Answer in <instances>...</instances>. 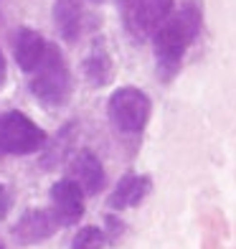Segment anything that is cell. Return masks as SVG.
I'll return each mask as SVG.
<instances>
[{
    "instance_id": "6da1fadb",
    "label": "cell",
    "mask_w": 236,
    "mask_h": 249,
    "mask_svg": "<svg viewBox=\"0 0 236 249\" xmlns=\"http://www.w3.org/2000/svg\"><path fill=\"white\" fill-rule=\"evenodd\" d=\"M203 28V8L198 0H188L181 10H173L152 33V53L163 76H173L183 64V56L193 46Z\"/></svg>"
},
{
    "instance_id": "7a4b0ae2",
    "label": "cell",
    "mask_w": 236,
    "mask_h": 249,
    "mask_svg": "<svg viewBox=\"0 0 236 249\" xmlns=\"http://www.w3.org/2000/svg\"><path fill=\"white\" fill-rule=\"evenodd\" d=\"M28 87H31V94L38 102H43L46 107L69 105V99L74 94V79H71L69 64H66L59 46L46 43V51H43L41 61L31 71Z\"/></svg>"
},
{
    "instance_id": "3957f363",
    "label": "cell",
    "mask_w": 236,
    "mask_h": 249,
    "mask_svg": "<svg viewBox=\"0 0 236 249\" xmlns=\"http://www.w3.org/2000/svg\"><path fill=\"white\" fill-rule=\"evenodd\" d=\"M107 115L122 135H142L152 115V99L140 87H119L107 99Z\"/></svg>"
},
{
    "instance_id": "277c9868",
    "label": "cell",
    "mask_w": 236,
    "mask_h": 249,
    "mask_svg": "<svg viewBox=\"0 0 236 249\" xmlns=\"http://www.w3.org/2000/svg\"><path fill=\"white\" fill-rule=\"evenodd\" d=\"M49 145L43 132L28 115L10 109L0 115V155H33Z\"/></svg>"
},
{
    "instance_id": "5b68a950",
    "label": "cell",
    "mask_w": 236,
    "mask_h": 249,
    "mask_svg": "<svg viewBox=\"0 0 236 249\" xmlns=\"http://www.w3.org/2000/svg\"><path fill=\"white\" fill-rule=\"evenodd\" d=\"M119 13L125 28L137 41H145L173 13V0H119Z\"/></svg>"
},
{
    "instance_id": "8992f818",
    "label": "cell",
    "mask_w": 236,
    "mask_h": 249,
    "mask_svg": "<svg viewBox=\"0 0 236 249\" xmlns=\"http://www.w3.org/2000/svg\"><path fill=\"white\" fill-rule=\"evenodd\" d=\"M59 229H61V224L49 206V209H26L20 213V219L13 224L10 234H13V239L20 247H36L41 242L51 239Z\"/></svg>"
},
{
    "instance_id": "52a82bcc",
    "label": "cell",
    "mask_w": 236,
    "mask_h": 249,
    "mask_svg": "<svg viewBox=\"0 0 236 249\" xmlns=\"http://www.w3.org/2000/svg\"><path fill=\"white\" fill-rule=\"evenodd\" d=\"M49 198H51V211L56 213L61 229L64 226H74L84 219L86 206H84V191L79 188L74 178H61L49 188Z\"/></svg>"
},
{
    "instance_id": "ba28073f",
    "label": "cell",
    "mask_w": 236,
    "mask_h": 249,
    "mask_svg": "<svg viewBox=\"0 0 236 249\" xmlns=\"http://www.w3.org/2000/svg\"><path fill=\"white\" fill-rule=\"evenodd\" d=\"M82 74L89 87H107L115 79V56L109 51V43L104 36H97L86 49V56L82 61Z\"/></svg>"
},
{
    "instance_id": "9c48e42d",
    "label": "cell",
    "mask_w": 236,
    "mask_h": 249,
    "mask_svg": "<svg viewBox=\"0 0 236 249\" xmlns=\"http://www.w3.org/2000/svg\"><path fill=\"white\" fill-rule=\"evenodd\" d=\"M69 178H74L84 196H97L107 186V173L102 160L92 150H79L69 160Z\"/></svg>"
},
{
    "instance_id": "30bf717a",
    "label": "cell",
    "mask_w": 236,
    "mask_h": 249,
    "mask_svg": "<svg viewBox=\"0 0 236 249\" xmlns=\"http://www.w3.org/2000/svg\"><path fill=\"white\" fill-rule=\"evenodd\" d=\"M152 191V178L150 176H137V173H127L117 180V186L112 188V194L107 196V206L112 211H127L135 209L148 198Z\"/></svg>"
},
{
    "instance_id": "8fae6325",
    "label": "cell",
    "mask_w": 236,
    "mask_h": 249,
    "mask_svg": "<svg viewBox=\"0 0 236 249\" xmlns=\"http://www.w3.org/2000/svg\"><path fill=\"white\" fill-rule=\"evenodd\" d=\"M43 51H46V38L38 31H33L28 26L16 31V41H13V59L18 64L20 71L31 74L36 69V64L41 61Z\"/></svg>"
},
{
    "instance_id": "7c38bea8",
    "label": "cell",
    "mask_w": 236,
    "mask_h": 249,
    "mask_svg": "<svg viewBox=\"0 0 236 249\" xmlns=\"http://www.w3.org/2000/svg\"><path fill=\"white\" fill-rule=\"evenodd\" d=\"M82 3L79 0H56L53 3V26L66 43H76L82 36Z\"/></svg>"
},
{
    "instance_id": "4fadbf2b",
    "label": "cell",
    "mask_w": 236,
    "mask_h": 249,
    "mask_svg": "<svg viewBox=\"0 0 236 249\" xmlns=\"http://www.w3.org/2000/svg\"><path fill=\"white\" fill-rule=\"evenodd\" d=\"M107 231L99 226H82L74 239L69 244V249H107Z\"/></svg>"
},
{
    "instance_id": "5bb4252c",
    "label": "cell",
    "mask_w": 236,
    "mask_h": 249,
    "mask_svg": "<svg viewBox=\"0 0 236 249\" xmlns=\"http://www.w3.org/2000/svg\"><path fill=\"white\" fill-rule=\"evenodd\" d=\"M10 206H13V196H10V191L0 183V221L10 213Z\"/></svg>"
},
{
    "instance_id": "9a60e30c",
    "label": "cell",
    "mask_w": 236,
    "mask_h": 249,
    "mask_svg": "<svg viewBox=\"0 0 236 249\" xmlns=\"http://www.w3.org/2000/svg\"><path fill=\"white\" fill-rule=\"evenodd\" d=\"M107 229H109V234H107V239H115V236L125 229L122 226V221H117V219H112V216H107Z\"/></svg>"
},
{
    "instance_id": "2e32d148",
    "label": "cell",
    "mask_w": 236,
    "mask_h": 249,
    "mask_svg": "<svg viewBox=\"0 0 236 249\" xmlns=\"http://www.w3.org/2000/svg\"><path fill=\"white\" fill-rule=\"evenodd\" d=\"M5 79H8V61H5L3 51H0V87L5 84Z\"/></svg>"
},
{
    "instance_id": "e0dca14e",
    "label": "cell",
    "mask_w": 236,
    "mask_h": 249,
    "mask_svg": "<svg viewBox=\"0 0 236 249\" xmlns=\"http://www.w3.org/2000/svg\"><path fill=\"white\" fill-rule=\"evenodd\" d=\"M92 3H102V0H92Z\"/></svg>"
},
{
    "instance_id": "ac0fdd59",
    "label": "cell",
    "mask_w": 236,
    "mask_h": 249,
    "mask_svg": "<svg viewBox=\"0 0 236 249\" xmlns=\"http://www.w3.org/2000/svg\"><path fill=\"white\" fill-rule=\"evenodd\" d=\"M0 249H5V247H3V242H0Z\"/></svg>"
}]
</instances>
